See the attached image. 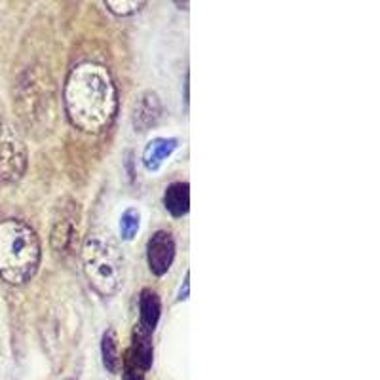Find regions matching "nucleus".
<instances>
[{
    "mask_svg": "<svg viewBox=\"0 0 380 380\" xmlns=\"http://www.w3.org/2000/svg\"><path fill=\"white\" fill-rule=\"evenodd\" d=\"M29 164L27 145L21 135L15 132L14 126L6 120H0V183H17Z\"/></svg>",
    "mask_w": 380,
    "mask_h": 380,
    "instance_id": "5",
    "label": "nucleus"
},
{
    "mask_svg": "<svg viewBox=\"0 0 380 380\" xmlns=\"http://www.w3.org/2000/svg\"><path fill=\"white\" fill-rule=\"evenodd\" d=\"M164 205L171 217H183L190 209V184L187 181L171 183L164 192Z\"/></svg>",
    "mask_w": 380,
    "mask_h": 380,
    "instance_id": "11",
    "label": "nucleus"
},
{
    "mask_svg": "<svg viewBox=\"0 0 380 380\" xmlns=\"http://www.w3.org/2000/svg\"><path fill=\"white\" fill-rule=\"evenodd\" d=\"M105 6L109 8L112 14L126 17V15L137 14L141 8L145 6V2H137V0H107Z\"/></svg>",
    "mask_w": 380,
    "mask_h": 380,
    "instance_id": "14",
    "label": "nucleus"
},
{
    "mask_svg": "<svg viewBox=\"0 0 380 380\" xmlns=\"http://www.w3.org/2000/svg\"><path fill=\"white\" fill-rule=\"evenodd\" d=\"M40 259V238L29 223L0 221V278L10 285H25L35 278Z\"/></svg>",
    "mask_w": 380,
    "mask_h": 380,
    "instance_id": "2",
    "label": "nucleus"
},
{
    "mask_svg": "<svg viewBox=\"0 0 380 380\" xmlns=\"http://www.w3.org/2000/svg\"><path fill=\"white\" fill-rule=\"evenodd\" d=\"M67 118L86 133L107 130L118 110V92L107 67L82 61L71 69L63 88Z\"/></svg>",
    "mask_w": 380,
    "mask_h": 380,
    "instance_id": "1",
    "label": "nucleus"
},
{
    "mask_svg": "<svg viewBox=\"0 0 380 380\" xmlns=\"http://www.w3.org/2000/svg\"><path fill=\"white\" fill-rule=\"evenodd\" d=\"M141 227V213L135 207H128L120 217V238L124 241H132Z\"/></svg>",
    "mask_w": 380,
    "mask_h": 380,
    "instance_id": "13",
    "label": "nucleus"
},
{
    "mask_svg": "<svg viewBox=\"0 0 380 380\" xmlns=\"http://www.w3.org/2000/svg\"><path fill=\"white\" fill-rule=\"evenodd\" d=\"M189 279H190V272H187V274H184V284L181 285V291H179V300L189 299V287H190Z\"/></svg>",
    "mask_w": 380,
    "mask_h": 380,
    "instance_id": "16",
    "label": "nucleus"
},
{
    "mask_svg": "<svg viewBox=\"0 0 380 380\" xmlns=\"http://www.w3.org/2000/svg\"><path fill=\"white\" fill-rule=\"evenodd\" d=\"M17 109L19 116L29 128H48V118L53 116V95L48 73L27 71L17 86Z\"/></svg>",
    "mask_w": 380,
    "mask_h": 380,
    "instance_id": "4",
    "label": "nucleus"
},
{
    "mask_svg": "<svg viewBox=\"0 0 380 380\" xmlns=\"http://www.w3.org/2000/svg\"><path fill=\"white\" fill-rule=\"evenodd\" d=\"M101 359L103 367L107 369V373L116 374L120 369V346H118V335L116 331L109 327L101 336Z\"/></svg>",
    "mask_w": 380,
    "mask_h": 380,
    "instance_id": "12",
    "label": "nucleus"
},
{
    "mask_svg": "<svg viewBox=\"0 0 380 380\" xmlns=\"http://www.w3.org/2000/svg\"><path fill=\"white\" fill-rule=\"evenodd\" d=\"M162 314V300L158 297V293L154 289L145 287L139 295V325L141 329L154 333L156 325L160 322Z\"/></svg>",
    "mask_w": 380,
    "mask_h": 380,
    "instance_id": "10",
    "label": "nucleus"
},
{
    "mask_svg": "<svg viewBox=\"0 0 380 380\" xmlns=\"http://www.w3.org/2000/svg\"><path fill=\"white\" fill-rule=\"evenodd\" d=\"M177 245L173 234L168 230H156L146 241V261L154 276H166L175 261Z\"/></svg>",
    "mask_w": 380,
    "mask_h": 380,
    "instance_id": "7",
    "label": "nucleus"
},
{
    "mask_svg": "<svg viewBox=\"0 0 380 380\" xmlns=\"http://www.w3.org/2000/svg\"><path fill=\"white\" fill-rule=\"evenodd\" d=\"M82 266L92 289L101 297H114L126 284V259L109 232H89L82 245Z\"/></svg>",
    "mask_w": 380,
    "mask_h": 380,
    "instance_id": "3",
    "label": "nucleus"
},
{
    "mask_svg": "<svg viewBox=\"0 0 380 380\" xmlns=\"http://www.w3.org/2000/svg\"><path fill=\"white\" fill-rule=\"evenodd\" d=\"M177 146H179V141L175 137H156V139L148 141L143 150V156H141L146 171H158L162 164L175 153Z\"/></svg>",
    "mask_w": 380,
    "mask_h": 380,
    "instance_id": "9",
    "label": "nucleus"
},
{
    "mask_svg": "<svg viewBox=\"0 0 380 380\" xmlns=\"http://www.w3.org/2000/svg\"><path fill=\"white\" fill-rule=\"evenodd\" d=\"M124 380H145L146 373L145 371H141L139 367L132 365V363H128L124 361V373H122Z\"/></svg>",
    "mask_w": 380,
    "mask_h": 380,
    "instance_id": "15",
    "label": "nucleus"
},
{
    "mask_svg": "<svg viewBox=\"0 0 380 380\" xmlns=\"http://www.w3.org/2000/svg\"><path fill=\"white\" fill-rule=\"evenodd\" d=\"M162 116H164V105L156 92L146 89L135 97L132 105V124L135 132L146 133L148 130H153L154 126L160 122Z\"/></svg>",
    "mask_w": 380,
    "mask_h": 380,
    "instance_id": "8",
    "label": "nucleus"
},
{
    "mask_svg": "<svg viewBox=\"0 0 380 380\" xmlns=\"http://www.w3.org/2000/svg\"><path fill=\"white\" fill-rule=\"evenodd\" d=\"M63 380H73V379H63Z\"/></svg>",
    "mask_w": 380,
    "mask_h": 380,
    "instance_id": "17",
    "label": "nucleus"
},
{
    "mask_svg": "<svg viewBox=\"0 0 380 380\" xmlns=\"http://www.w3.org/2000/svg\"><path fill=\"white\" fill-rule=\"evenodd\" d=\"M78 225H80L78 204L71 198L59 202L50 230V245L55 255L71 253V249L74 248L76 238H78Z\"/></svg>",
    "mask_w": 380,
    "mask_h": 380,
    "instance_id": "6",
    "label": "nucleus"
}]
</instances>
